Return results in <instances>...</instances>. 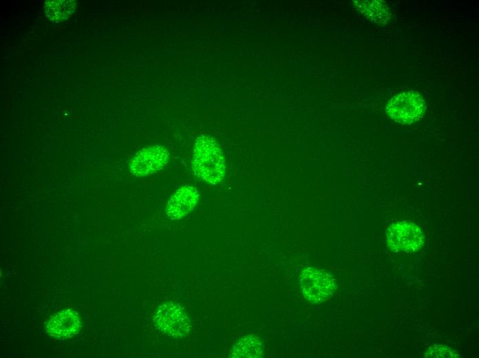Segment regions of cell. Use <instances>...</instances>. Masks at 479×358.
<instances>
[{
    "label": "cell",
    "mask_w": 479,
    "mask_h": 358,
    "mask_svg": "<svg viewBox=\"0 0 479 358\" xmlns=\"http://www.w3.org/2000/svg\"><path fill=\"white\" fill-rule=\"evenodd\" d=\"M191 163L195 175L201 180L211 185L222 180L225 160L219 143L213 138L201 135L197 138Z\"/></svg>",
    "instance_id": "cell-1"
},
{
    "label": "cell",
    "mask_w": 479,
    "mask_h": 358,
    "mask_svg": "<svg viewBox=\"0 0 479 358\" xmlns=\"http://www.w3.org/2000/svg\"><path fill=\"white\" fill-rule=\"evenodd\" d=\"M153 321L159 331L176 338L187 335L191 328L185 309L175 302L160 305L155 312Z\"/></svg>",
    "instance_id": "cell-2"
},
{
    "label": "cell",
    "mask_w": 479,
    "mask_h": 358,
    "mask_svg": "<svg viewBox=\"0 0 479 358\" xmlns=\"http://www.w3.org/2000/svg\"><path fill=\"white\" fill-rule=\"evenodd\" d=\"M299 284L304 297L312 304L329 299L337 287L334 280L330 274L313 267H308L302 271Z\"/></svg>",
    "instance_id": "cell-3"
},
{
    "label": "cell",
    "mask_w": 479,
    "mask_h": 358,
    "mask_svg": "<svg viewBox=\"0 0 479 358\" xmlns=\"http://www.w3.org/2000/svg\"><path fill=\"white\" fill-rule=\"evenodd\" d=\"M425 111V103L416 91H408L397 94L387 105V113L394 120L410 124L421 118Z\"/></svg>",
    "instance_id": "cell-4"
},
{
    "label": "cell",
    "mask_w": 479,
    "mask_h": 358,
    "mask_svg": "<svg viewBox=\"0 0 479 358\" xmlns=\"http://www.w3.org/2000/svg\"><path fill=\"white\" fill-rule=\"evenodd\" d=\"M386 238L387 246L394 252H415L424 242L421 229L408 221L398 222L389 227Z\"/></svg>",
    "instance_id": "cell-5"
},
{
    "label": "cell",
    "mask_w": 479,
    "mask_h": 358,
    "mask_svg": "<svg viewBox=\"0 0 479 358\" xmlns=\"http://www.w3.org/2000/svg\"><path fill=\"white\" fill-rule=\"evenodd\" d=\"M170 154L162 145L149 146L136 153L129 162L131 174L137 178L151 175L167 164Z\"/></svg>",
    "instance_id": "cell-6"
},
{
    "label": "cell",
    "mask_w": 479,
    "mask_h": 358,
    "mask_svg": "<svg viewBox=\"0 0 479 358\" xmlns=\"http://www.w3.org/2000/svg\"><path fill=\"white\" fill-rule=\"evenodd\" d=\"M200 193L191 185L178 189L167 201L165 211L171 220H180L187 216L196 207Z\"/></svg>",
    "instance_id": "cell-7"
},
{
    "label": "cell",
    "mask_w": 479,
    "mask_h": 358,
    "mask_svg": "<svg viewBox=\"0 0 479 358\" xmlns=\"http://www.w3.org/2000/svg\"><path fill=\"white\" fill-rule=\"evenodd\" d=\"M78 315L66 309L54 314L47 323L46 330L55 339H65L76 335L81 328Z\"/></svg>",
    "instance_id": "cell-8"
},
{
    "label": "cell",
    "mask_w": 479,
    "mask_h": 358,
    "mask_svg": "<svg viewBox=\"0 0 479 358\" xmlns=\"http://www.w3.org/2000/svg\"><path fill=\"white\" fill-rule=\"evenodd\" d=\"M264 346L255 335H248L237 340L229 356L235 358H258L263 357Z\"/></svg>",
    "instance_id": "cell-9"
},
{
    "label": "cell",
    "mask_w": 479,
    "mask_h": 358,
    "mask_svg": "<svg viewBox=\"0 0 479 358\" xmlns=\"http://www.w3.org/2000/svg\"><path fill=\"white\" fill-rule=\"evenodd\" d=\"M77 6L78 2L74 0H50L45 2L43 10L50 21L60 23L72 16Z\"/></svg>",
    "instance_id": "cell-10"
},
{
    "label": "cell",
    "mask_w": 479,
    "mask_h": 358,
    "mask_svg": "<svg viewBox=\"0 0 479 358\" xmlns=\"http://www.w3.org/2000/svg\"><path fill=\"white\" fill-rule=\"evenodd\" d=\"M364 12L372 21L383 24L390 19V12L387 6L380 1H363Z\"/></svg>",
    "instance_id": "cell-11"
}]
</instances>
